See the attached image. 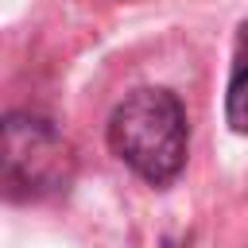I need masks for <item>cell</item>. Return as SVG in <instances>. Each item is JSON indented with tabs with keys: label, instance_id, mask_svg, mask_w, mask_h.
<instances>
[{
	"label": "cell",
	"instance_id": "3",
	"mask_svg": "<svg viewBox=\"0 0 248 248\" xmlns=\"http://www.w3.org/2000/svg\"><path fill=\"white\" fill-rule=\"evenodd\" d=\"M225 116L232 124V132L248 136V70H240L229 85V101H225Z\"/></svg>",
	"mask_w": 248,
	"mask_h": 248
},
{
	"label": "cell",
	"instance_id": "1",
	"mask_svg": "<svg viewBox=\"0 0 248 248\" xmlns=\"http://www.w3.org/2000/svg\"><path fill=\"white\" fill-rule=\"evenodd\" d=\"M108 147L143 182L167 186L190 155L186 108L170 89H136L108 116Z\"/></svg>",
	"mask_w": 248,
	"mask_h": 248
},
{
	"label": "cell",
	"instance_id": "2",
	"mask_svg": "<svg viewBox=\"0 0 248 248\" xmlns=\"http://www.w3.org/2000/svg\"><path fill=\"white\" fill-rule=\"evenodd\" d=\"M74 178L70 143L39 116L16 112L4 120V190L12 202L46 198Z\"/></svg>",
	"mask_w": 248,
	"mask_h": 248
}]
</instances>
